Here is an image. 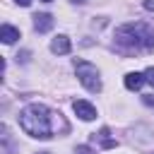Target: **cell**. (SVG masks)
Returning a JSON list of instances; mask_svg holds the SVG:
<instances>
[{
	"label": "cell",
	"instance_id": "obj_1",
	"mask_svg": "<svg viewBox=\"0 0 154 154\" xmlns=\"http://www.w3.org/2000/svg\"><path fill=\"white\" fill-rule=\"evenodd\" d=\"M19 128L29 137H36V140H51L53 135L67 132L65 118L43 103H29L26 108H22L19 111Z\"/></svg>",
	"mask_w": 154,
	"mask_h": 154
},
{
	"label": "cell",
	"instance_id": "obj_2",
	"mask_svg": "<svg viewBox=\"0 0 154 154\" xmlns=\"http://www.w3.org/2000/svg\"><path fill=\"white\" fill-rule=\"evenodd\" d=\"M116 46L123 51H140V48H154V31L144 22H130L116 29Z\"/></svg>",
	"mask_w": 154,
	"mask_h": 154
},
{
	"label": "cell",
	"instance_id": "obj_3",
	"mask_svg": "<svg viewBox=\"0 0 154 154\" xmlns=\"http://www.w3.org/2000/svg\"><path fill=\"white\" fill-rule=\"evenodd\" d=\"M75 72L87 91H101V77H99L96 65H91L87 60H75Z\"/></svg>",
	"mask_w": 154,
	"mask_h": 154
},
{
	"label": "cell",
	"instance_id": "obj_4",
	"mask_svg": "<svg viewBox=\"0 0 154 154\" xmlns=\"http://www.w3.org/2000/svg\"><path fill=\"white\" fill-rule=\"evenodd\" d=\"M72 111H75L82 120H94V118H96V108H94L89 101H82V99L72 103Z\"/></svg>",
	"mask_w": 154,
	"mask_h": 154
},
{
	"label": "cell",
	"instance_id": "obj_5",
	"mask_svg": "<svg viewBox=\"0 0 154 154\" xmlns=\"http://www.w3.org/2000/svg\"><path fill=\"white\" fill-rule=\"evenodd\" d=\"M70 48H72V43H70V38H67L65 34H60V36H55V38L51 41V51H53L55 55H67Z\"/></svg>",
	"mask_w": 154,
	"mask_h": 154
},
{
	"label": "cell",
	"instance_id": "obj_6",
	"mask_svg": "<svg viewBox=\"0 0 154 154\" xmlns=\"http://www.w3.org/2000/svg\"><path fill=\"white\" fill-rule=\"evenodd\" d=\"M53 24H55V19L51 17V14H34V29L38 31V34H43V31H51L53 29Z\"/></svg>",
	"mask_w": 154,
	"mask_h": 154
},
{
	"label": "cell",
	"instance_id": "obj_7",
	"mask_svg": "<svg viewBox=\"0 0 154 154\" xmlns=\"http://www.w3.org/2000/svg\"><path fill=\"white\" fill-rule=\"evenodd\" d=\"M144 82H147V79H144V72H128V75H125V87H128L130 91H137Z\"/></svg>",
	"mask_w": 154,
	"mask_h": 154
},
{
	"label": "cell",
	"instance_id": "obj_8",
	"mask_svg": "<svg viewBox=\"0 0 154 154\" xmlns=\"http://www.w3.org/2000/svg\"><path fill=\"white\" fill-rule=\"evenodd\" d=\"M0 38H2V43H14L19 38V29H14L10 24H2L0 26Z\"/></svg>",
	"mask_w": 154,
	"mask_h": 154
},
{
	"label": "cell",
	"instance_id": "obj_9",
	"mask_svg": "<svg viewBox=\"0 0 154 154\" xmlns=\"http://www.w3.org/2000/svg\"><path fill=\"white\" fill-rule=\"evenodd\" d=\"M94 137H99V144H101L103 149H113V147L118 144L113 137H108V128H101V130H99V135H94Z\"/></svg>",
	"mask_w": 154,
	"mask_h": 154
},
{
	"label": "cell",
	"instance_id": "obj_10",
	"mask_svg": "<svg viewBox=\"0 0 154 154\" xmlns=\"http://www.w3.org/2000/svg\"><path fill=\"white\" fill-rule=\"evenodd\" d=\"M144 79L154 87V67H147V70H144Z\"/></svg>",
	"mask_w": 154,
	"mask_h": 154
},
{
	"label": "cell",
	"instance_id": "obj_11",
	"mask_svg": "<svg viewBox=\"0 0 154 154\" xmlns=\"http://www.w3.org/2000/svg\"><path fill=\"white\" fill-rule=\"evenodd\" d=\"M75 154H94V152H91V149H89L87 144H79V147L75 149Z\"/></svg>",
	"mask_w": 154,
	"mask_h": 154
},
{
	"label": "cell",
	"instance_id": "obj_12",
	"mask_svg": "<svg viewBox=\"0 0 154 154\" xmlns=\"http://www.w3.org/2000/svg\"><path fill=\"white\" fill-rule=\"evenodd\" d=\"M14 2H17V5H22V7H29V5H31V0H14Z\"/></svg>",
	"mask_w": 154,
	"mask_h": 154
},
{
	"label": "cell",
	"instance_id": "obj_13",
	"mask_svg": "<svg viewBox=\"0 0 154 154\" xmlns=\"http://www.w3.org/2000/svg\"><path fill=\"white\" fill-rule=\"evenodd\" d=\"M144 7H147V10H152V12H154V0H147V2H144Z\"/></svg>",
	"mask_w": 154,
	"mask_h": 154
},
{
	"label": "cell",
	"instance_id": "obj_14",
	"mask_svg": "<svg viewBox=\"0 0 154 154\" xmlns=\"http://www.w3.org/2000/svg\"><path fill=\"white\" fill-rule=\"evenodd\" d=\"M144 103L147 106H154V96H144Z\"/></svg>",
	"mask_w": 154,
	"mask_h": 154
},
{
	"label": "cell",
	"instance_id": "obj_15",
	"mask_svg": "<svg viewBox=\"0 0 154 154\" xmlns=\"http://www.w3.org/2000/svg\"><path fill=\"white\" fill-rule=\"evenodd\" d=\"M72 2H77V5H82V2H87V0H72Z\"/></svg>",
	"mask_w": 154,
	"mask_h": 154
},
{
	"label": "cell",
	"instance_id": "obj_16",
	"mask_svg": "<svg viewBox=\"0 0 154 154\" xmlns=\"http://www.w3.org/2000/svg\"><path fill=\"white\" fill-rule=\"evenodd\" d=\"M41 2H53V0H41Z\"/></svg>",
	"mask_w": 154,
	"mask_h": 154
},
{
	"label": "cell",
	"instance_id": "obj_17",
	"mask_svg": "<svg viewBox=\"0 0 154 154\" xmlns=\"http://www.w3.org/2000/svg\"><path fill=\"white\" fill-rule=\"evenodd\" d=\"M41 154H48V152H41Z\"/></svg>",
	"mask_w": 154,
	"mask_h": 154
}]
</instances>
